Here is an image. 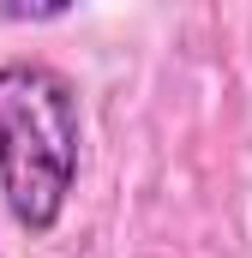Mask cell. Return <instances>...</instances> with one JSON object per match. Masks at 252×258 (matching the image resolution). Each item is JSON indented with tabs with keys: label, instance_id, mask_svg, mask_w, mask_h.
I'll return each instance as SVG.
<instances>
[{
	"label": "cell",
	"instance_id": "obj_2",
	"mask_svg": "<svg viewBox=\"0 0 252 258\" xmlns=\"http://www.w3.org/2000/svg\"><path fill=\"white\" fill-rule=\"evenodd\" d=\"M0 18H30V24H42V18H66V6H0Z\"/></svg>",
	"mask_w": 252,
	"mask_h": 258
},
{
	"label": "cell",
	"instance_id": "obj_1",
	"mask_svg": "<svg viewBox=\"0 0 252 258\" xmlns=\"http://www.w3.org/2000/svg\"><path fill=\"white\" fill-rule=\"evenodd\" d=\"M84 114L78 90L48 60L0 66V198L18 228L48 234L78 186Z\"/></svg>",
	"mask_w": 252,
	"mask_h": 258
}]
</instances>
